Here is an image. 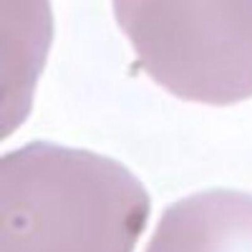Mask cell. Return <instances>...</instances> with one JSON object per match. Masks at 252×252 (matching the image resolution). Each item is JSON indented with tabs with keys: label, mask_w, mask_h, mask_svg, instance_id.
Masks as SVG:
<instances>
[{
	"label": "cell",
	"mask_w": 252,
	"mask_h": 252,
	"mask_svg": "<svg viewBox=\"0 0 252 252\" xmlns=\"http://www.w3.org/2000/svg\"><path fill=\"white\" fill-rule=\"evenodd\" d=\"M150 199L119 162L32 143L0 161V252H133Z\"/></svg>",
	"instance_id": "6da1fadb"
},
{
	"label": "cell",
	"mask_w": 252,
	"mask_h": 252,
	"mask_svg": "<svg viewBox=\"0 0 252 252\" xmlns=\"http://www.w3.org/2000/svg\"><path fill=\"white\" fill-rule=\"evenodd\" d=\"M114 10L142 68L177 98H252V0L116 1Z\"/></svg>",
	"instance_id": "7a4b0ae2"
},
{
	"label": "cell",
	"mask_w": 252,
	"mask_h": 252,
	"mask_svg": "<svg viewBox=\"0 0 252 252\" xmlns=\"http://www.w3.org/2000/svg\"><path fill=\"white\" fill-rule=\"evenodd\" d=\"M145 252H252V194L214 189L178 200Z\"/></svg>",
	"instance_id": "3957f363"
}]
</instances>
